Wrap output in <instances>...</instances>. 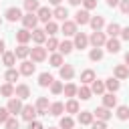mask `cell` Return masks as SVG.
Returning a JSON list of instances; mask_svg holds the SVG:
<instances>
[{"label":"cell","instance_id":"cell-1","mask_svg":"<svg viewBox=\"0 0 129 129\" xmlns=\"http://www.w3.org/2000/svg\"><path fill=\"white\" fill-rule=\"evenodd\" d=\"M22 24H24V28L26 30H34L36 28V24H38V16H36V12H28V14H24L22 16Z\"/></svg>","mask_w":129,"mask_h":129},{"label":"cell","instance_id":"cell-2","mask_svg":"<svg viewBox=\"0 0 129 129\" xmlns=\"http://www.w3.org/2000/svg\"><path fill=\"white\" fill-rule=\"evenodd\" d=\"M89 42L93 44V48H101V46L107 42V36H105V32H101V30H95V32L89 36Z\"/></svg>","mask_w":129,"mask_h":129},{"label":"cell","instance_id":"cell-3","mask_svg":"<svg viewBox=\"0 0 129 129\" xmlns=\"http://www.w3.org/2000/svg\"><path fill=\"white\" fill-rule=\"evenodd\" d=\"M30 58H32V62H42L46 58V48L36 44L34 48H30Z\"/></svg>","mask_w":129,"mask_h":129},{"label":"cell","instance_id":"cell-4","mask_svg":"<svg viewBox=\"0 0 129 129\" xmlns=\"http://www.w3.org/2000/svg\"><path fill=\"white\" fill-rule=\"evenodd\" d=\"M60 30H62L64 36H75L77 34V22L75 20H64L62 26H60Z\"/></svg>","mask_w":129,"mask_h":129},{"label":"cell","instance_id":"cell-5","mask_svg":"<svg viewBox=\"0 0 129 129\" xmlns=\"http://www.w3.org/2000/svg\"><path fill=\"white\" fill-rule=\"evenodd\" d=\"M18 71H20V75H24V77H30V75L36 71V64H34L32 60H22Z\"/></svg>","mask_w":129,"mask_h":129},{"label":"cell","instance_id":"cell-6","mask_svg":"<svg viewBox=\"0 0 129 129\" xmlns=\"http://www.w3.org/2000/svg\"><path fill=\"white\" fill-rule=\"evenodd\" d=\"M48 109H50V103L46 97H38L36 101V113L38 115H48Z\"/></svg>","mask_w":129,"mask_h":129},{"label":"cell","instance_id":"cell-7","mask_svg":"<svg viewBox=\"0 0 129 129\" xmlns=\"http://www.w3.org/2000/svg\"><path fill=\"white\" fill-rule=\"evenodd\" d=\"M20 115H22V119H24V121H28V123H30V121H34V117H36L38 113H36V107H32V105H24Z\"/></svg>","mask_w":129,"mask_h":129},{"label":"cell","instance_id":"cell-8","mask_svg":"<svg viewBox=\"0 0 129 129\" xmlns=\"http://www.w3.org/2000/svg\"><path fill=\"white\" fill-rule=\"evenodd\" d=\"M36 16H38V20H42V22L46 24V22H50V20H52V10H50L48 6H40V8H38V12H36Z\"/></svg>","mask_w":129,"mask_h":129},{"label":"cell","instance_id":"cell-9","mask_svg":"<svg viewBox=\"0 0 129 129\" xmlns=\"http://www.w3.org/2000/svg\"><path fill=\"white\" fill-rule=\"evenodd\" d=\"M73 44H75V48H81V50H83V48H87V44H89V36H87L85 32H77Z\"/></svg>","mask_w":129,"mask_h":129},{"label":"cell","instance_id":"cell-10","mask_svg":"<svg viewBox=\"0 0 129 129\" xmlns=\"http://www.w3.org/2000/svg\"><path fill=\"white\" fill-rule=\"evenodd\" d=\"M75 22L77 24H89L91 22V14H89V10H77V14H75Z\"/></svg>","mask_w":129,"mask_h":129},{"label":"cell","instance_id":"cell-11","mask_svg":"<svg viewBox=\"0 0 129 129\" xmlns=\"http://www.w3.org/2000/svg\"><path fill=\"white\" fill-rule=\"evenodd\" d=\"M22 107H24V105H22V99L16 97V99H10V101H8V107H6V109L16 115V113H22Z\"/></svg>","mask_w":129,"mask_h":129},{"label":"cell","instance_id":"cell-12","mask_svg":"<svg viewBox=\"0 0 129 129\" xmlns=\"http://www.w3.org/2000/svg\"><path fill=\"white\" fill-rule=\"evenodd\" d=\"M6 18H8L10 22H16V20H22V12H20V8H16V6H12V8H8V10H6Z\"/></svg>","mask_w":129,"mask_h":129},{"label":"cell","instance_id":"cell-13","mask_svg":"<svg viewBox=\"0 0 129 129\" xmlns=\"http://www.w3.org/2000/svg\"><path fill=\"white\" fill-rule=\"evenodd\" d=\"M16 40H18L20 44H26L28 40H32V32H30V30H26V28H22V30H18V32H16Z\"/></svg>","mask_w":129,"mask_h":129},{"label":"cell","instance_id":"cell-14","mask_svg":"<svg viewBox=\"0 0 129 129\" xmlns=\"http://www.w3.org/2000/svg\"><path fill=\"white\" fill-rule=\"evenodd\" d=\"M32 40H34L38 46H42V42H46V32L40 30V28H34V30H32Z\"/></svg>","mask_w":129,"mask_h":129},{"label":"cell","instance_id":"cell-15","mask_svg":"<svg viewBox=\"0 0 129 129\" xmlns=\"http://www.w3.org/2000/svg\"><path fill=\"white\" fill-rule=\"evenodd\" d=\"M105 48H107L111 54H115V52H119V48H121V42H119L117 38H107V42H105Z\"/></svg>","mask_w":129,"mask_h":129},{"label":"cell","instance_id":"cell-16","mask_svg":"<svg viewBox=\"0 0 129 129\" xmlns=\"http://www.w3.org/2000/svg\"><path fill=\"white\" fill-rule=\"evenodd\" d=\"M73 77H75V69H73V64H62V67H60V79L71 81Z\"/></svg>","mask_w":129,"mask_h":129},{"label":"cell","instance_id":"cell-17","mask_svg":"<svg viewBox=\"0 0 129 129\" xmlns=\"http://www.w3.org/2000/svg\"><path fill=\"white\" fill-rule=\"evenodd\" d=\"M95 79H97V77H95V71H93V69H87V71L81 73V83H83V85H91Z\"/></svg>","mask_w":129,"mask_h":129},{"label":"cell","instance_id":"cell-18","mask_svg":"<svg viewBox=\"0 0 129 129\" xmlns=\"http://www.w3.org/2000/svg\"><path fill=\"white\" fill-rule=\"evenodd\" d=\"M103 107H107V109L117 107V97H115L113 93H105V95H103Z\"/></svg>","mask_w":129,"mask_h":129},{"label":"cell","instance_id":"cell-19","mask_svg":"<svg viewBox=\"0 0 129 129\" xmlns=\"http://www.w3.org/2000/svg\"><path fill=\"white\" fill-rule=\"evenodd\" d=\"M67 16H69V10L64 8V6H56L54 10H52V18H56V20H67Z\"/></svg>","mask_w":129,"mask_h":129},{"label":"cell","instance_id":"cell-20","mask_svg":"<svg viewBox=\"0 0 129 129\" xmlns=\"http://www.w3.org/2000/svg\"><path fill=\"white\" fill-rule=\"evenodd\" d=\"M113 73H115V79H119V81H123V79L129 77V69H127L125 64H117Z\"/></svg>","mask_w":129,"mask_h":129},{"label":"cell","instance_id":"cell-21","mask_svg":"<svg viewBox=\"0 0 129 129\" xmlns=\"http://www.w3.org/2000/svg\"><path fill=\"white\" fill-rule=\"evenodd\" d=\"M14 95H16L18 99H28V97H30V89H28V85H18V87L14 89Z\"/></svg>","mask_w":129,"mask_h":129},{"label":"cell","instance_id":"cell-22","mask_svg":"<svg viewBox=\"0 0 129 129\" xmlns=\"http://www.w3.org/2000/svg\"><path fill=\"white\" fill-rule=\"evenodd\" d=\"M93 115H95V117H97L99 121H105V123H107V121L111 119V113H109V109H107V107H99V109H97V111H95Z\"/></svg>","mask_w":129,"mask_h":129},{"label":"cell","instance_id":"cell-23","mask_svg":"<svg viewBox=\"0 0 129 129\" xmlns=\"http://www.w3.org/2000/svg\"><path fill=\"white\" fill-rule=\"evenodd\" d=\"M119 79H115V77H111V79H107L105 81V89H109V93H117L119 91Z\"/></svg>","mask_w":129,"mask_h":129},{"label":"cell","instance_id":"cell-24","mask_svg":"<svg viewBox=\"0 0 129 129\" xmlns=\"http://www.w3.org/2000/svg\"><path fill=\"white\" fill-rule=\"evenodd\" d=\"M91 91L95 93V95H105V81H93L91 83Z\"/></svg>","mask_w":129,"mask_h":129},{"label":"cell","instance_id":"cell-25","mask_svg":"<svg viewBox=\"0 0 129 129\" xmlns=\"http://www.w3.org/2000/svg\"><path fill=\"white\" fill-rule=\"evenodd\" d=\"M48 113H50V115H54V117H58L60 113H64V103H60V101H56V103H50V109H48Z\"/></svg>","mask_w":129,"mask_h":129},{"label":"cell","instance_id":"cell-26","mask_svg":"<svg viewBox=\"0 0 129 129\" xmlns=\"http://www.w3.org/2000/svg\"><path fill=\"white\" fill-rule=\"evenodd\" d=\"M93 117H95V115H93L91 111H81V113H79V123H81V125H91V123H93Z\"/></svg>","mask_w":129,"mask_h":129},{"label":"cell","instance_id":"cell-27","mask_svg":"<svg viewBox=\"0 0 129 129\" xmlns=\"http://www.w3.org/2000/svg\"><path fill=\"white\" fill-rule=\"evenodd\" d=\"M89 24H91L93 30H101V28L105 26V18H103V16H91V22H89Z\"/></svg>","mask_w":129,"mask_h":129},{"label":"cell","instance_id":"cell-28","mask_svg":"<svg viewBox=\"0 0 129 129\" xmlns=\"http://www.w3.org/2000/svg\"><path fill=\"white\" fill-rule=\"evenodd\" d=\"M107 34H109V38H117V36L121 34V26H119L117 22H111V24L107 26Z\"/></svg>","mask_w":129,"mask_h":129},{"label":"cell","instance_id":"cell-29","mask_svg":"<svg viewBox=\"0 0 129 129\" xmlns=\"http://www.w3.org/2000/svg\"><path fill=\"white\" fill-rule=\"evenodd\" d=\"M2 62H4V67L12 69L14 62H16V54H14V52H4V54H2Z\"/></svg>","mask_w":129,"mask_h":129},{"label":"cell","instance_id":"cell-30","mask_svg":"<svg viewBox=\"0 0 129 129\" xmlns=\"http://www.w3.org/2000/svg\"><path fill=\"white\" fill-rule=\"evenodd\" d=\"M73 48H75V44H73L71 40H62V42L58 44V50H60V54H71V52H73Z\"/></svg>","mask_w":129,"mask_h":129},{"label":"cell","instance_id":"cell-31","mask_svg":"<svg viewBox=\"0 0 129 129\" xmlns=\"http://www.w3.org/2000/svg\"><path fill=\"white\" fill-rule=\"evenodd\" d=\"M14 54H16V58H22V60H24L26 56H30V48H28L26 44H20V46L14 50Z\"/></svg>","mask_w":129,"mask_h":129},{"label":"cell","instance_id":"cell-32","mask_svg":"<svg viewBox=\"0 0 129 129\" xmlns=\"http://www.w3.org/2000/svg\"><path fill=\"white\" fill-rule=\"evenodd\" d=\"M52 75H48V73H40V77H38V85L40 87H50L52 85Z\"/></svg>","mask_w":129,"mask_h":129},{"label":"cell","instance_id":"cell-33","mask_svg":"<svg viewBox=\"0 0 129 129\" xmlns=\"http://www.w3.org/2000/svg\"><path fill=\"white\" fill-rule=\"evenodd\" d=\"M77 95H79L83 101H89V99H91V95H93V91H91L87 85H81V87H79V91H77Z\"/></svg>","mask_w":129,"mask_h":129},{"label":"cell","instance_id":"cell-34","mask_svg":"<svg viewBox=\"0 0 129 129\" xmlns=\"http://www.w3.org/2000/svg\"><path fill=\"white\" fill-rule=\"evenodd\" d=\"M44 32H46L48 36H54V34L58 32V24H56L54 20H50V22H46V24H44Z\"/></svg>","mask_w":129,"mask_h":129},{"label":"cell","instance_id":"cell-35","mask_svg":"<svg viewBox=\"0 0 129 129\" xmlns=\"http://www.w3.org/2000/svg\"><path fill=\"white\" fill-rule=\"evenodd\" d=\"M18 77H20V71H14V69H8L6 71V75H4V79H6V83H14V81H18Z\"/></svg>","mask_w":129,"mask_h":129},{"label":"cell","instance_id":"cell-36","mask_svg":"<svg viewBox=\"0 0 129 129\" xmlns=\"http://www.w3.org/2000/svg\"><path fill=\"white\" fill-rule=\"evenodd\" d=\"M24 8H26V12H38L40 4H38V0H24Z\"/></svg>","mask_w":129,"mask_h":129},{"label":"cell","instance_id":"cell-37","mask_svg":"<svg viewBox=\"0 0 129 129\" xmlns=\"http://www.w3.org/2000/svg\"><path fill=\"white\" fill-rule=\"evenodd\" d=\"M48 60H50V64H52V67H58V69L62 67V54H60V52H52Z\"/></svg>","mask_w":129,"mask_h":129},{"label":"cell","instance_id":"cell-38","mask_svg":"<svg viewBox=\"0 0 129 129\" xmlns=\"http://www.w3.org/2000/svg\"><path fill=\"white\" fill-rule=\"evenodd\" d=\"M77 91H79V87H75L73 83H67V85H64V89H62L64 97H75V95H77Z\"/></svg>","mask_w":129,"mask_h":129},{"label":"cell","instance_id":"cell-39","mask_svg":"<svg viewBox=\"0 0 129 129\" xmlns=\"http://www.w3.org/2000/svg\"><path fill=\"white\" fill-rule=\"evenodd\" d=\"M64 111H67V113H79V103H77L75 99H69L67 105H64Z\"/></svg>","mask_w":129,"mask_h":129},{"label":"cell","instance_id":"cell-40","mask_svg":"<svg viewBox=\"0 0 129 129\" xmlns=\"http://www.w3.org/2000/svg\"><path fill=\"white\" fill-rule=\"evenodd\" d=\"M73 125H75V121H73L69 115H67V117H62V119L58 121V127H60V129H73Z\"/></svg>","mask_w":129,"mask_h":129},{"label":"cell","instance_id":"cell-41","mask_svg":"<svg viewBox=\"0 0 129 129\" xmlns=\"http://www.w3.org/2000/svg\"><path fill=\"white\" fill-rule=\"evenodd\" d=\"M0 93H2L4 97H12V95H14V87H12L10 83H4V85L0 87Z\"/></svg>","mask_w":129,"mask_h":129},{"label":"cell","instance_id":"cell-42","mask_svg":"<svg viewBox=\"0 0 129 129\" xmlns=\"http://www.w3.org/2000/svg\"><path fill=\"white\" fill-rule=\"evenodd\" d=\"M117 117H119L121 121H125V119H129V107H125V105H121V107H117Z\"/></svg>","mask_w":129,"mask_h":129},{"label":"cell","instance_id":"cell-43","mask_svg":"<svg viewBox=\"0 0 129 129\" xmlns=\"http://www.w3.org/2000/svg\"><path fill=\"white\" fill-rule=\"evenodd\" d=\"M58 44H60V42H58L54 36L46 38V50H56V48H58Z\"/></svg>","mask_w":129,"mask_h":129},{"label":"cell","instance_id":"cell-44","mask_svg":"<svg viewBox=\"0 0 129 129\" xmlns=\"http://www.w3.org/2000/svg\"><path fill=\"white\" fill-rule=\"evenodd\" d=\"M89 58H91V60H101V58H103V50H101V48H91Z\"/></svg>","mask_w":129,"mask_h":129},{"label":"cell","instance_id":"cell-45","mask_svg":"<svg viewBox=\"0 0 129 129\" xmlns=\"http://www.w3.org/2000/svg\"><path fill=\"white\" fill-rule=\"evenodd\" d=\"M62 89H64V85H62L60 81H52V85H50V91H52V95H58V93H62Z\"/></svg>","mask_w":129,"mask_h":129},{"label":"cell","instance_id":"cell-46","mask_svg":"<svg viewBox=\"0 0 129 129\" xmlns=\"http://www.w3.org/2000/svg\"><path fill=\"white\" fill-rule=\"evenodd\" d=\"M4 125H6V129H20V123H18V119H16V117H10Z\"/></svg>","mask_w":129,"mask_h":129},{"label":"cell","instance_id":"cell-47","mask_svg":"<svg viewBox=\"0 0 129 129\" xmlns=\"http://www.w3.org/2000/svg\"><path fill=\"white\" fill-rule=\"evenodd\" d=\"M10 119V111L6 107H0V123H6Z\"/></svg>","mask_w":129,"mask_h":129},{"label":"cell","instance_id":"cell-48","mask_svg":"<svg viewBox=\"0 0 129 129\" xmlns=\"http://www.w3.org/2000/svg\"><path fill=\"white\" fill-rule=\"evenodd\" d=\"M91 129H107V123L97 119V121H93V123H91Z\"/></svg>","mask_w":129,"mask_h":129},{"label":"cell","instance_id":"cell-49","mask_svg":"<svg viewBox=\"0 0 129 129\" xmlns=\"http://www.w3.org/2000/svg\"><path fill=\"white\" fill-rule=\"evenodd\" d=\"M83 4H85V10H93V8H97V0H83Z\"/></svg>","mask_w":129,"mask_h":129},{"label":"cell","instance_id":"cell-50","mask_svg":"<svg viewBox=\"0 0 129 129\" xmlns=\"http://www.w3.org/2000/svg\"><path fill=\"white\" fill-rule=\"evenodd\" d=\"M119 8H121L123 14H129V0H121L119 2Z\"/></svg>","mask_w":129,"mask_h":129},{"label":"cell","instance_id":"cell-51","mask_svg":"<svg viewBox=\"0 0 129 129\" xmlns=\"http://www.w3.org/2000/svg\"><path fill=\"white\" fill-rule=\"evenodd\" d=\"M28 129H44V127H42L40 121H30V123H28Z\"/></svg>","mask_w":129,"mask_h":129},{"label":"cell","instance_id":"cell-52","mask_svg":"<svg viewBox=\"0 0 129 129\" xmlns=\"http://www.w3.org/2000/svg\"><path fill=\"white\" fill-rule=\"evenodd\" d=\"M121 38H123V40H129V26L121 28Z\"/></svg>","mask_w":129,"mask_h":129},{"label":"cell","instance_id":"cell-53","mask_svg":"<svg viewBox=\"0 0 129 129\" xmlns=\"http://www.w3.org/2000/svg\"><path fill=\"white\" fill-rule=\"evenodd\" d=\"M119 2H121V0H107V6H111V8H113V6H119Z\"/></svg>","mask_w":129,"mask_h":129},{"label":"cell","instance_id":"cell-54","mask_svg":"<svg viewBox=\"0 0 129 129\" xmlns=\"http://www.w3.org/2000/svg\"><path fill=\"white\" fill-rule=\"evenodd\" d=\"M83 0H69V4H73V6H79Z\"/></svg>","mask_w":129,"mask_h":129},{"label":"cell","instance_id":"cell-55","mask_svg":"<svg viewBox=\"0 0 129 129\" xmlns=\"http://www.w3.org/2000/svg\"><path fill=\"white\" fill-rule=\"evenodd\" d=\"M48 2H50V4H54V6H60V2H62V0H48Z\"/></svg>","mask_w":129,"mask_h":129},{"label":"cell","instance_id":"cell-56","mask_svg":"<svg viewBox=\"0 0 129 129\" xmlns=\"http://www.w3.org/2000/svg\"><path fill=\"white\" fill-rule=\"evenodd\" d=\"M6 50H4V40H0V54H4Z\"/></svg>","mask_w":129,"mask_h":129},{"label":"cell","instance_id":"cell-57","mask_svg":"<svg viewBox=\"0 0 129 129\" xmlns=\"http://www.w3.org/2000/svg\"><path fill=\"white\" fill-rule=\"evenodd\" d=\"M125 62H127V64H129V52H127V54H125Z\"/></svg>","mask_w":129,"mask_h":129},{"label":"cell","instance_id":"cell-58","mask_svg":"<svg viewBox=\"0 0 129 129\" xmlns=\"http://www.w3.org/2000/svg\"><path fill=\"white\" fill-rule=\"evenodd\" d=\"M0 26H2V18H0Z\"/></svg>","mask_w":129,"mask_h":129},{"label":"cell","instance_id":"cell-59","mask_svg":"<svg viewBox=\"0 0 129 129\" xmlns=\"http://www.w3.org/2000/svg\"><path fill=\"white\" fill-rule=\"evenodd\" d=\"M48 129H56V127H48Z\"/></svg>","mask_w":129,"mask_h":129}]
</instances>
